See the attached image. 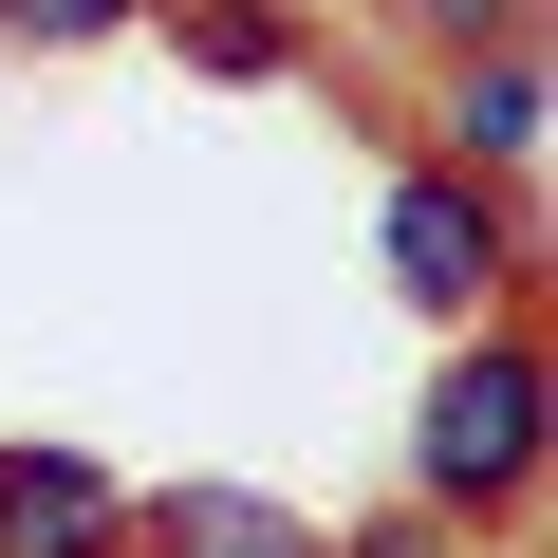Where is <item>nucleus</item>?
I'll return each instance as SVG.
<instances>
[{
	"instance_id": "1",
	"label": "nucleus",
	"mask_w": 558,
	"mask_h": 558,
	"mask_svg": "<svg viewBox=\"0 0 558 558\" xmlns=\"http://www.w3.org/2000/svg\"><path fill=\"white\" fill-rule=\"evenodd\" d=\"M539 336L521 317H465L447 373H428V428H410V502L428 521H521L539 502Z\"/></svg>"
},
{
	"instance_id": "2",
	"label": "nucleus",
	"mask_w": 558,
	"mask_h": 558,
	"mask_svg": "<svg viewBox=\"0 0 558 558\" xmlns=\"http://www.w3.org/2000/svg\"><path fill=\"white\" fill-rule=\"evenodd\" d=\"M373 260H391V299H428L447 336L521 299V223H502V186H465L447 149H410V168H391V205H373Z\"/></svg>"
},
{
	"instance_id": "3",
	"label": "nucleus",
	"mask_w": 558,
	"mask_h": 558,
	"mask_svg": "<svg viewBox=\"0 0 558 558\" xmlns=\"http://www.w3.org/2000/svg\"><path fill=\"white\" fill-rule=\"evenodd\" d=\"M447 75V168L465 186H539V149H558V94H539V38H484V57H428Z\"/></svg>"
},
{
	"instance_id": "4",
	"label": "nucleus",
	"mask_w": 558,
	"mask_h": 558,
	"mask_svg": "<svg viewBox=\"0 0 558 558\" xmlns=\"http://www.w3.org/2000/svg\"><path fill=\"white\" fill-rule=\"evenodd\" d=\"M0 558H131V484L94 447H0Z\"/></svg>"
},
{
	"instance_id": "5",
	"label": "nucleus",
	"mask_w": 558,
	"mask_h": 558,
	"mask_svg": "<svg viewBox=\"0 0 558 558\" xmlns=\"http://www.w3.org/2000/svg\"><path fill=\"white\" fill-rule=\"evenodd\" d=\"M131 558H336V521L260 502V484H149L131 502Z\"/></svg>"
},
{
	"instance_id": "6",
	"label": "nucleus",
	"mask_w": 558,
	"mask_h": 558,
	"mask_svg": "<svg viewBox=\"0 0 558 558\" xmlns=\"http://www.w3.org/2000/svg\"><path fill=\"white\" fill-rule=\"evenodd\" d=\"M149 38H186V75H223V94H279L317 38H299V0H149Z\"/></svg>"
},
{
	"instance_id": "7",
	"label": "nucleus",
	"mask_w": 558,
	"mask_h": 558,
	"mask_svg": "<svg viewBox=\"0 0 558 558\" xmlns=\"http://www.w3.org/2000/svg\"><path fill=\"white\" fill-rule=\"evenodd\" d=\"M131 20H149V0H0L20 57H94V38H131Z\"/></svg>"
},
{
	"instance_id": "8",
	"label": "nucleus",
	"mask_w": 558,
	"mask_h": 558,
	"mask_svg": "<svg viewBox=\"0 0 558 558\" xmlns=\"http://www.w3.org/2000/svg\"><path fill=\"white\" fill-rule=\"evenodd\" d=\"M410 57H484V38H539V0H391Z\"/></svg>"
},
{
	"instance_id": "9",
	"label": "nucleus",
	"mask_w": 558,
	"mask_h": 558,
	"mask_svg": "<svg viewBox=\"0 0 558 558\" xmlns=\"http://www.w3.org/2000/svg\"><path fill=\"white\" fill-rule=\"evenodd\" d=\"M336 558H465V521H428V502H410V521H373V539H336Z\"/></svg>"
}]
</instances>
